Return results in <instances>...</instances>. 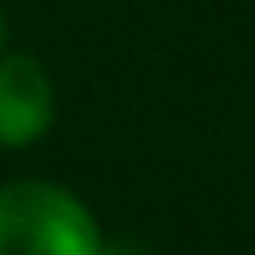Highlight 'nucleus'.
Returning <instances> with one entry per match:
<instances>
[{"label":"nucleus","mask_w":255,"mask_h":255,"mask_svg":"<svg viewBox=\"0 0 255 255\" xmlns=\"http://www.w3.org/2000/svg\"><path fill=\"white\" fill-rule=\"evenodd\" d=\"M0 255H109L90 203L57 180L0 184Z\"/></svg>","instance_id":"obj_1"},{"label":"nucleus","mask_w":255,"mask_h":255,"mask_svg":"<svg viewBox=\"0 0 255 255\" xmlns=\"http://www.w3.org/2000/svg\"><path fill=\"white\" fill-rule=\"evenodd\" d=\"M57 123V81L33 52H0V146L28 151Z\"/></svg>","instance_id":"obj_2"},{"label":"nucleus","mask_w":255,"mask_h":255,"mask_svg":"<svg viewBox=\"0 0 255 255\" xmlns=\"http://www.w3.org/2000/svg\"><path fill=\"white\" fill-rule=\"evenodd\" d=\"M0 52H5V9H0Z\"/></svg>","instance_id":"obj_3"}]
</instances>
